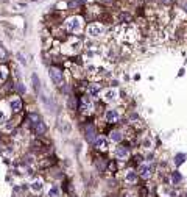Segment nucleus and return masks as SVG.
I'll return each instance as SVG.
<instances>
[{
  "label": "nucleus",
  "instance_id": "obj_11",
  "mask_svg": "<svg viewBox=\"0 0 187 197\" xmlns=\"http://www.w3.org/2000/svg\"><path fill=\"white\" fill-rule=\"evenodd\" d=\"M86 139H88L89 143H95V139H97V136H95V127L92 124H89V125L86 127Z\"/></svg>",
  "mask_w": 187,
  "mask_h": 197
},
{
  "label": "nucleus",
  "instance_id": "obj_13",
  "mask_svg": "<svg viewBox=\"0 0 187 197\" xmlns=\"http://www.w3.org/2000/svg\"><path fill=\"white\" fill-rule=\"evenodd\" d=\"M109 138H111V141H114V143H120V141L123 139V133L120 130H112Z\"/></svg>",
  "mask_w": 187,
  "mask_h": 197
},
{
  "label": "nucleus",
  "instance_id": "obj_21",
  "mask_svg": "<svg viewBox=\"0 0 187 197\" xmlns=\"http://www.w3.org/2000/svg\"><path fill=\"white\" fill-rule=\"evenodd\" d=\"M118 20L123 22V24H125V22H130L131 20V14L130 13H122V14L118 16Z\"/></svg>",
  "mask_w": 187,
  "mask_h": 197
},
{
  "label": "nucleus",
  "instance_id": "obj_4",
  "mask_svg": "<svg viewBox=\"0 0 187 197\" xmlns=\"http://www.w3.org/2000/svg\"><path fill=\"white\" fill-rule=\"evenodd\" d=\"M86 33H88L90 38H98V36H102L104 33V27L102 24H90L88 27V30H86Z\"/></svg>",
  "mask_w": 187,
  "mask_h": 197
},
{
  "label": "nucleus",
  "instance_id": "obj_1",
  "mask_svg": "<svg viewBox=\"0 0 187 197\" xmlns=\"http://www.w3.org/2000/svg\"><path fill=\"white\" fill-rule=\"evenodd\" d=\"M81 27H83V19L78 16H74V17H69V19L66 20V28L69 33H78L81 30Z\"/></svg>",
  "mask_w": 187,
  "mask_h": 197
},
{
  "label": "nucleus",
  "instance_id": "obj_17",
  "mask_svg": "<svg viewBox=\"0 0 187 197\" xmlns=\"http://www.w3.org/2000/svg\"><path fill=\"white\" fill-rule=\"evenodd\" d=\"M182 180V175H181V174L179 172H172V183H173V185H176V183H179Z\"/></svg>",
  "mask_w": 187,
  "mask_h": 197
},
{
  "label": "nucleus",
  "instance_id": "obj_29",
  "mask_svg": "<svg viewBox=\"0 0 187 197\" xmlns=\"http://www.w3.org/2000/svg\"><path fill=\"white\" fill-rule=\"evenodd\" d=\"M16 88H17V91H19V94H25V86L24 85H22V83H17V86H16Z\"/></svg>",
  "mask_w": 187,
  "mask_h": 197
},
{
  "label": "nucleus",
  "instance_id": "obj_16",
  "mask_svg": "<svg viewBox=\"0 0 187 197\" xmlns=\"http://www.w3.org/2000/svg\"><path fill=\"white\" fill-rule=\"evenodd\" d=\"M42 180H34L33 183L30 185V188H31V191H34V192H39L41 189H42Z\"/></svg>",
  "mask_w": 187,
  "mask_h": 197
},
{
  "label": "nucleus",
  "instance_id": "obj_14",
  "mask_svg": "<svg viewBox=\"0 0 187 197\" xmlns=\"http://www.w3.org/2000/svg\"><path fill=\"white\" fill-rule=\"evenodd\" d=\"M11 109H13L14 113H19L20 109H22V100H20V99L11 100Z\"/></svg>",
  "mask_w": 187,
  "mask_h": 197
},
{
  "label": "nucleus",
  "instance_id": "obj_31",
  "mask_svg": "<svg viewBox=\"0 0 187 197\" xmlns=\"http://www.w3.org/2000/svg\"><path fill=\"white\" fill-rule=\"evenodd\" d=\"M3 122H6V114L0 109V124H3Z\"/></svg>",
  "mask_w": 187,
  "mask_h": 197
},
{
  "label": "nucleus",
  "instance_id": "obj_12",
  "mask_svg": "<svg viewBox=\"0 0 187 197\" xmlns=\"http://www.w3.org/2000/svg\"><path fill=\"white\" fill-rule=\"evenodd\" d=\"M100 85H89L88 86V94L90 95V97H98L100 95Z\"/></svg>",
  "mask_w": 187,
  "mask_h": 197
},
{
  "label": "nucleus",
  "instance_id": "obj_15",
  "mask_svg": "<svg viewBox=\"0 0 187 197\" xmlns=\"http://www.w3.org/2000/svg\"><path fill=\"white\" fill-rule=\"evenodd\" d=\"M140 145H142V149H151L153 147V141L150 136H144L142 143H140Z\"/></svg>",
  "mask_w": 187,
  "mask_h": 197
},
{
  "label": "nucleus",
  "instance_id": "obj_22",
  "mask_svg": "<svg viewBox=\"0 0 187 197\" xmlns=\"http://www.w3.org/2000/svg\"><path fill=\"white\" fill-rule=\"evenodd\" d=\"M120 197H137V194H136L134 191L126 189V191H123V192H122V196H120Z\"/></svg>",
  "mask_w": 187,
  "mask_h": 197
},
{
  "label": "nucleus",
  "instance_id": "obj_19",
  "mask_svg": "<svg viewBox=\"0 0 187 197\" xmlns=\"http://www.w3.org/2000/svg\"><path fill=\"white\" fill-rule=\"evenodd\" d=\"M31 81H33L34 89L39 92V91H41V83H39V78H38V75H36V74H33V75H31Z\"/></svg>",
  "mask_w": 187,
  "mask_h": 197
},
{
  "label": "nucleus",
  "instance_id": "obj_7",
  "mask_svg": "<svg viewBox=\"0 0 187 197\" xmlns=\"http://www.w3.org/2000/svg\"><path fill=\"white\" fill-rule=\"evenodd\" d=\"M104 119H106V122H109V124H116V122H118V119H120V113H118L117 109H114V108L106 109Z\"/></svg>",
  "mask_w": 187,
  "mask_h": 197
},
{
  "label": "nucleus",
  "instance_id": "obj_6",
  "mask_svg": "<svg viewBox=\"0 0 187 197\" xmlns=\"http://www.w3.org/2000/svg\"><path fill=\"white\" fill-rule=\"evenodd\" d=\"M48 74H50V78L53 80V83L56 85V86H61L62 85V72L59 71V69H56V67H50Z\"/></svg>",
  "mask_w": 187,
  "mask_h": 197
},
{
  "label": "nucleus",
  "instance_id": "obj_26",
  "mask_svg": "<svg viewBox=\"0 0 187 197\" xmlns=\"http://www.w3.org/2000/svg\"><path fill=\"white\" fill-rule=\"evenodd\" d=\"M59 128H61L62 131H66V133H69V131H70V127H69V124H66L64 121H62V124H61V125H59Z\"/></svg>",
  "mask_w": 187,
  "mask_h": 197
},
{
  "label": "nucleus",
  "instance_id": "obj_20",
  "mask_svg": "<svg viewBox=\"0 0 187 197\" xmlns=\"http://www.w3.org/2000/svg\"><path fill=\"white\" fill-rule=\"evenodd\" d=\"M34 130H36V133H38V135H44V133H45V130H47V128H45L44 122H39L38 125L34 127Z\"/></svg>",
  "mask_w": 187,
  "mask_h": 197
},
{
  "label": "nucleus",
  "instance_id": "obj_27",
  "mask_svg": "<svg viewBox=\"0 0 187 197\" xmlns=\"http://www.w3.org/2000/svg\"><path fill=\"white\" fill-rule=\"evenodd\" d=\"M6 78V69L5 67H0V81H3Z\"/></svg>",
  "mask_w": 187,
  "mask_h": 197
},
{
  "label": "nucleus",
  "instance_id": "obj_10",
  "mask_svg": "<svg viewBox=\"0 0 187 197\" xmlns=\"http://www.w3.org/2000/svg\"><path fill=\"white\" fill-rule=\"evenodd\" d=\"M94 144H95V147H97L98 150H108L109 149V139H106L104 136H98Z\"/></svg>",
  "mask_w": 187,
  "mask_h": 197
},
{
  "label": "nucleus",
  "instance_id": "obj_3",
  "mask_svg": "<svg viewBox=\"0 0 187 197\" xmlns=\"http://www.w3.org/2000/svg\"><path fill=\"white\" fill-rule=\"evenodd\" d=\"M80 109L83 113H90L94 109V102H92V97L89 94H86L81 97V102H80Z\"/></svg>",
  "mask_w": 187,
  "mask_h": 197
},
{
  "label": "nucleus",
  "instance_id": "obj_2",
  "mask_svg": "<svg viewBox=\"0 0 187 197\" xmlns=\"http://www.w3.org/2000/svg\"><path fill=\"white\" fill-rule=\"evenodd\" d=\"M139 172V177L144 178V180H150L153 177V166H150L148 163H142L137 169Z\"/></svg>",
  "mask_w": 187,
  "mask_h": 197
},
{
  "label": "nucleus",
  "instance_id": "obj_5",
  "mask_svg": "<svg viewBox=\"0 0 187 197\" xmlns=\"http://www.w3.org/2000/svg\"><path fill=\"white\" fill-rule=\"evenodd\" d=\"M114 157L120 161H126L130 158V149L126 145H117L116 150H114Z\"/></svg>",
  "mask_w": 187,
  "mask_h": 197
},
{
  "label": "nucleus",
  "instance_id": "obj_30",
  "mask_svg": "<svg viewBox=\"0 0 187 197\" xmlns=\"http://www.w3.org/2000/svg\"><path fill=\"white\" fill-rule=\"evenodd\" d=\"M17 58H19V61H20V64H27V59H25V56H24V53H17Z\"/></svg>",
  "mask_w": 187,
  "mask_h": 197
},
{
  "label": "nucleus",
  "instance_id": "obj_25",
  "mask_svg": "<svg viewBox=\"0 0 187 197\" xmlns=\"http://www.w3.org/2000/svg\"><path fill=\"white\" fill-rule=\"evenodd\" d=\"M58 194H59L58 188H52V189L48 191V197H58Z\"/></svg>",
  "mask_w": 187,
  "mask_h": 197
},
{
  "label": "nucleus",
  "instance_id": "obj_23",
  "mask_svg": "<svg viewBox=\"0 0 187 197\" xmlns=\"http://www.w3.org/2000/svg\"><path fill=\"white\" fill-rule=\"evenodd\" d=\"M6 56H8V53H6L5 47L0 45V61H6Z\"/></svg>",
  "mask_w": 187,
  "mask_h": 197
},
{
  "label": "nucleus",
  "instance_id": "obj_24",
  "mask_svg": "<svg viewBox=\"0 0 187 197\" xmlns=\"http://www.w3.org/2000/svg\"><path fill=\"white\" fill-rule=\"evenodd\" d=\"M184 160H186V155L184 153H179V155H176V164H182L184 163Z\"/></svg>",
  "mask_w": 187,
  "mask_h": 197
},
{
  "label": "nucleus",
  "instance_id": "obj_28",
  "mask_svg": "<svg viewBox=\"0 0 187 197\" xmlns=\"http://www.w3.org/2000/svg\"><path fill=\"white\" fill-rule=\"evenodd\" d=\"M104 167H106V164H104L103 160H100V161H97V169L98 171H104Z\"/></svg>",
  "mask_w": 187,
  "mask_h": 197
},
{
  "label": "nucleus",
  "instance_id": "obj_8",
  "mask_svg": "<svg viewBox=\"0 0 187 197\" xmlns=\"http://www.w3.org/2000/svg\"><path fill=\"white\" fill-rule=\"evenodd\" d=\"M117 97H118V91H117V89L109 88V89H106V91L103 92V100H104V102H108V103L116 102Z\"/></svg>",
  "mask_w": 187,
  "mask_h": 197
},
{
  "label": "nucleus",
  "instance_id": "obj_18",
  "mask_svg": "<svg viewBox=\"0 0 187 197\" xmlns=\"http://www.w3.org/2000/svg\"><path fill=\"white\" fill-rule=\"evenodd\" d=\"M28 117H30V122L33 124V127H36V125H38V124L41 122V119H39V116H38L36 113H30Z\"/></svg>",
  "mask_w": 187,
  "mask_h": 197
},
{
  "label": "nucleus",
  "instance_id": "obj_9",
  "mask_svg": "<svg viewBox=\"0 0 187 197\" xmlns=\"http://www.w3.org/2000/svg\"><path fill=\"white\" fill-rule=\"evenodd\" d=\"M137 178H139V172L133 171V169H130V171L125 172V177H123V180L125 183H128V185H136L137 183Z\"/></svg>",
  "mask_w": 187,
  "mask_h": 197
},
{
  "label": "nucleus",
  "instance_id": "obj_32",
  "mask_svg": "<svg viewBox=\"0 0 187 197\" xmlns=\"http://www.w3.org/2000/svg\"><path fill=\"white\" fill-rule=\"evenodd\" d=\"M103 2H106V3H111V2H112V0H103Z\"/></svg>",
  "mask_w": 187,
  "mask_h": 197
}]
</instances>
